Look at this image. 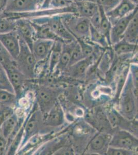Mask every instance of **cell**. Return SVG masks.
Instances as JSON below:
<instances>
[{
  "mask_svg": "<svg viewBox=\"0 0 138 155\" xmlns=\"http://www.w3.org/2000/svg\"><path fill=\"white\" fill-rule=\"evenodd\" d=\"M117 104V109L125 118L130 120L136 118L138 114V89L133 85L130 71Z\"/></svg>",
  "mask_w": 138,
  "mask_h": 155,
  "instance_id": "cell-1",
  "label": "cell"
},
{
  "mask_svg": "<svg viewBox=\"0 0 138 155\" xmlns=\"http://www.w3.org/2000/svg\"><path fill=\"white\" fill-rule=\"evenodd\" d=\"M32 90L34 93L35 101L42 114L48 112L58 101L60 91L56 88L44 85H36L33 81Z\"/></svg>",
  "mask_w": 138,
  "mask_h": 155,
  "instance_id": "cell-2",
  "label": "cell"
},
{
  "mask_svg": "<svg viewBox=\"0 0 138 155\" xmlns=\"http://www.w3.org/2000/svg\"><path fill=\"white\" fill-rule=\"evenodd\" d=\"M46 133V130L43 123V114L35 101L33 109L25 119L23 139L19 149L30 137L38 134Z\"/></svg>",
  "mask_w": 138,
  "mask_h": 155,
  "instance_id": "cell-3",
  "label": "cell"
},
{
  "mask_svg": "<svg viewBox=\"0 0 138 155\" xmlns=\"http://www.w3.org/2000/svg\"><path fill=\"white\" fill-rule=\"evenodd\" d=\"M19 38L20 50L15 60L16 66L27 79L34 80L37 61L27 45L19 37Z\"/></svg>",
  "mask_w": 138,
  "mask_h": 155,
  "instance_id": "cell-4",
  "label": "cell"
},
{
  "mask_svg": "<svg viewBox=\"0 0 138 155\" xmlns=\"http://www.w3.org/2000/svg\"><path fill=\"white\" fill-rule=\"evenodd\" d=\"M62 19L65 27L75 38L89 41V19L72 14L63 15Z\"/></svg>",
  "mask_w": 138,
  "mask_h": 155,
  "instance_id": "cell-5",
  "label": "cell"
},
{
  "mask_svg": "<svg viewBox=\"0 0 138 155\" xmlns=\"http://www.w3.org/2000/svg\"><path fill=\"white\" fill-rule=\"evenodd\" d=\"M3 68L14 90L17 98H19L27 90H30L32 80L27 79L20 71L16 66L15 61Z\"/></svg>",
  "mask_w": 138,
  "mask_h": 155,
  "instance_id": "cell-6",
  "label": "cell"
},
{
  "mask_svg": "<svg viewBox=\"0 0 138 155\" xmlns=\"http://www.w3.org/2000/svg\"><path fill=\"white\" fill-rule=\"evenodd\" d=\"M63 15H57L33 19L30 20L34 23L47 25L53 32L61 39L63 42H71L75 41V38L70 33L63 24L62 19Z\"/></svg>",
  "mask_w": 138,
  "mask_h": 155,
  "instance_id": "cell-7",
  "label": "cell"
},
{
  "mask_svg": "<svg viewBox=\"0 0 138 155\" xmlns=\"http://www.w3.org/2000/svg\"><path fill=\"white\" fill-rule=\"evenodd\" d=\"M138 145V137L122 129H116L109 144L110 147L132 150H136Z\"/></svg>",
  "mask_w": 138,
  "mask_h": 155,
  "instance_id": "cell-8",
  "label": "cell"
},
{
  "mask_svg": "<svg viewBox=\"0 0 138 155\" xmlns=\"http://www.w3.org/2000/svg\"><path fill=\"white\" fill-rule=\"evenodd\" d=\"M65 114L63 107L58 101L47 113L43 114V123L47 133V128H57L65 123Z\"/></svg>",
  "mask_w": 138,
  "mask_h": 155,
  "instance_id": "cell-9",
  "label": "cell"
},
{
  "mask_svg": "<svg viewBox=\"0 0 138 155\" xmlns=\"http://www.w3.org/2000/svg\"><path fill=\"white\" fill-rule=\"evenodd\" d=\"M40 8L38 0H8L4 14L29 12Z\"/></svg>",
  "mask_w": 138,
  "mask_h": 155,
  "instance_id": "cell-10",
  "label": "cell"
},
{
  "mask_svg": "<svg viewBox=\"0 0 138 155\" xmlns=\"http://www.w3.org/2000/svg\"><path fill=\"white\" fill-rule=\"evenodd\" d=\"M111 137V135L107 132H98L90 141L86 147V151L91 154L105 155Z\"/></svg>",
  "mask_w": 138,
  "mask_h": 155,
  "instance_id": "cell-11",
  "label": "cell"
},
{
  "mask_svg": "<svg viewBox=\"0 0 138 155\" xmlns=\"http://www.w3.org/2000/svg\"><path fill=\"white\" fill-rule=\"evenodd\" d=\"M138 13V7L112 25L110 32V40L111 46L122 39L123 36L131 19Z\"/></svg>",
  "mask_w": 138,
  "mask_h": 155,
  "instance_id": "cell-12",
  "label": "cell"
},
{
  "mask_svg": "<svg viewBox=\"0 0 138 155\" xmlns=\"http://www.w3.org/2000/svg\"><path fill=\"white\" fill-rule=\"evenodd\" d=\"M16 31L18 35L24 41L32 51L35 37V31L31 22L26 19H16Z\"/></svg>",
  "mask_w": 138,
  "mask_h": 155,
  "instance_id": "cell-13",
  "label": "cell"
},
{
  "mask_svg": "<svg viewBox=\"0 0 138 155\" xmlns=\"http://www.w3.org/2000/svg\"><path fill=\"white\" fill-rule=\"evenodd\" d=\"M136 7L138 6L130 0H120L115 7L105 12L112 25L118 20L129 14Z\"/></svg>",
  "mask_w": 138,
  "mask_h": 155,
  "instance_id": "cell-14",
  "label": "cell"
},
{
  "mask_svg": "<svg viewBox=\"0 0 138 155\" xmlns=\"http://www.w3.org/2000/svg\"><path fill=\"white\" fill-rule=\"evenodd\" d=\"M54 42L55 41L47 39H35L32 51L37 63L43 62L48 59Z\"/></svg>",
  "mask_w": 138,
  "mask_h": 155,
  "instance_id": "cell-15",
  "label": "cell"
},
{
  "mask_svg": "<svg viewBox=\"0 0 138 155\" xmlns=\"http://www.w3.org/2000/svg\"><path fill=\"white\" fill-rule=\"evenodd\" d=\"M96 55L95 54L87 57L79 62L70 66L66 71L71 77L76 79H81L86 76L88 69L95 62Z\"/></svg>",
  "mask_w": 138,
  "mask_h": 155,
  "instance_id": "cell-16",
  "label": "cell"
},
{
  "mask_svg": "<svg viewBox=\"0 0 138 155\" xmlns=\"http://www.w3.org/2000/svg\"><path fill=\"white\" fill-rule=\"evenodd\" d=\"M0 42L13 58L16 60L20 50L19 38L16 31L0 34Z\"/></svg>",
  "mask_w": 138,
  "mask_h": 155,
  "instance_id": "cell-17",
  "label": "cell"
},
{
  "mask_svg": "<svg viewBox=\"0 0 138 155\" xmlns=\"http://www.w3.org/2000/svg\"><path fill=\"white\" fill-rule=\"evenodd\" d=\"M76 15L90 19L98 11V6L89 0H77L74 2Z\"/></svg>",
  "mask_w": 138,
  "mask_h": 155,
  "instance_id": "cell-18",
  "label": "cell"
},
{
  "mask_svg": "<svg viewBox=\"0 0 138 155\" xmlns=\"http://www.w3.org/2000/svg\"><path fill=\"white\" fill-rule=\"evenodd\" d=\"M76 41L71 42H63L59 61L56 67L55 71L63 72L68 68L72 51L76 44Z\"/></svg>",
  "mask_w": 138,
  "mask_h": 155,
  "instance_id": "cell-19",
  "label": "cell"
},
{
  "mask_svg": "<svg viewBox=\"0 0 138 155\" xmlns=\"http://www.w3.org/2000/svg\"><path fill=\"white\" fill-rule=\"evenodd\" d=\"M30 22L35 31V39H42L53 41H60L63 42L61 39L58 37L47 25L34 23L31 21Z\"/></svg>",
  "mask_w": 138,
  "mask_h": 155,
  "instance_id": "cell-20",
  "label": "cell"
},
{
  "mask_svg": "<svg viewBox=\"0 0 138 155\" xmlns=\"http://www.w3.org/2000/svg\"><path fill=\"white\" fill-rule=\"evenodd\" d=\"M63 43V42L60 41H55L49 55L47 60V66L49 74L50 75L53 74L55 71L56 67L59 61Z\"/></svg>",
  "mask_w": 138,
  "mask_h": 155,
  "instance_id": "cell-21",
  "label": "cell"
},
{
  "mask_svg": "<svg viewBox=\"0 0 138 155\" xmlns=\"http://www.w3.org/2000/svg\"><path fill=\"white\" fill-rule=\"evenodd\" d=\"M122 39L130 43L138 44V13L130 22L124 32Z\"/></svg>",
  "mask_w": 138,
  "mask_h": 155,
  "instance_id": "cell-22",
  "label": "cell"
},
{
  "mask_svg": "<svg viewBox=\"0 0 138 155\" xmlns=\"http://www.w3.org/2000/svg\"><path fill=\"white\" fill-rule=\"evenodd\" d=\"M114 53L117 55L130 54L138 52V44H133L122 39L111 46Z\"/></svg>",
  "mask_w": 138,
  "mask_h": 155,
  "instance_id": "cell-23",
  "label": "cell"
},
{
  "mask_svg": "<svg viewBox=\"0 0 138 155\" xmlns=\"http://www.w3.org/2000/svg\"><path fill=\"white\" fill-rule=\"evenodd\" d=\"M130 71V64H125L123 67L121 71L117 77V83L115 85V94L114 95V101L115 104H117L119 97L124 85L126 83V80Z\"/></svg>",
  "mask_w": 138,
  "mask_h": 155,
  "instance_id": "cell-24",
  "label": "cell"
},
{
  "mask_svg": "<svg viewBox=\"0 0 138 155\" xmlns=\"http://www.w3.org/2000/svg\"><path fill=\"white\" fill-rule=\"evenodd\" d=\"M98 9L100 14V26L98 30L105 36L110 47L111 45L110 43V35L111 30L112 28V23L107 16L105 10L103 7L98 6Z\"/></svg>",
  "mask_w": 138,
  "mask_h": 155,
  "instance_id": "cell-25",
  "label": "cell"
},
{
  "mask_svg": "<svg viewBox=\"0 0 138 155\" xmlns=\"http://www.w3.org/2000/svg\"><path fill=\"white\" fill-rule=\"evenodd\" d=\"M89 41L93 44L103 49L111 47L105 36L99 30L93 27L91 24L90 26Z\"/></svg>",
  "mask_w": 138,
  "mask_h": 155,
  "instance_id": "cell-26",
  "label": "cell"
},
{
  "mask_svg": "<svg viewBox=\"0 0 138 155\" xmlns=\"http://www.w3.org/2000/svg\"><path fill=\"white\" fill-rule=\"evenodd\" d=\"M19 123V118L15 113L6 120L0 127V133L6 139L9 137Z\"/></svg>",
  "mask_w": 138,
  "mask_h": 155,
  "instance_id": "cell-27",
  "label": "cell"
},
{
  "mask_svg": "<svg viewBox=\"0 0 138 155\" xmlns=\"http://www.w3.org/2000/svg\"><path fill=\"white\" fill-rule=\"evenodd\" d=\"M24 126L25 120L19 130L11 142V144L7 149L6 155H15L17 153L18 150L19 149L20 146L21 145V142L23 139Z\"/></svg>",
  "mask_w": 138,
  "mask_h": 155,
  "instance_id": "cell-28",
  "label": "cell"
},
{
  "mask_svg": "<svg viewBox=\"0 0 138 155\" xmlns=\"http://www.w3.org/2000/svg\"><path fill=\"white\" fill-rule=\"evenodd\" d=\"M17 102V98L15 94L6 90L0 89V104L9 106L15 109Z\"/></svg>",
  "mask_w": 138,
  "mask_h": 155,
  "instance_id": "cell-29",
  "label": "cell"
},
{
  "mask_svg": "<svg viewBox=\"0 0 138 155\" xmlns=\"http://www.w3.org/2000/svg\"><path fill=\"white\" fill-rule=\"evenodd\" d=\"M16 30V20L6 17L0 18V34L6 33Z\"/></svg>",
  "mask_w": 138,
  "mask_h": 155,
  "instance_id": "cell-30",
  "label": "cell"
},
{
  "mask_svg": "<svg viewBox=\"0 0 138 155\" xmlns=\"http://www.w3.org/2000/svg\"><path fill=\"white\" fill-rule=\"evenodd\" d=\"M0 89L6 90L14 93L11 82H9L6 72L3 66L0 65Z\"/></svg>",
  "mask_w": 138,
  "mask_h": 155,
  "instance_id": "cell-31",
  "label": "cell"
},
{
  "mask_svg": "<svg viewBox=\"0 0 138 155\" xmlns=\"http://www.w3.org/2000/svg\"><path fill=\"white\" fill-rule=\"evenodd\" d=\"M14 61L15 60L0 42V65L5 67Z\"/></svg>",
  "mask_w": 138,
  "mask_h": 155,
  "instance_id": "cell-32",
  "label": "cell"
},
{
  "mask_svg": "<svg viewBox=\"0 0 138 155\" xmlns=\"http://www.w3.org/2000/svg\"><path fill=\"white\" fill-rule=\"evenodd\" d=\"M85 58V57L82 53L81 47L79 45V44L76 42L75 48H74L73 50L72 51L69 67Z\"/></svg>",
  "mask_w": 138,
  "mask_h": 155,
  "instance_id": "cell-33",
  "label": "cell"
},
{
  "mask_svg": "<svg viewBox=\"0 0 138 155\" xmlns=\"http://www.w3.org/2000/svg\"><path fill=\"white\" fill-rule=\"evenodd\" d=\"M103 8L105 12L112 9L119 3L120 0H89Z\"/></svg>",
  "mask_w": 138,
  "mask_h": 155,
  "instance_id": "cell-34",
  "label": "cell"
},
{
  "mask_svg": "<svg viewBox=\"0 0 138 155\" xmlns=\"http://www.w3.org/2000/svg\"><path fill=\"white\" fill-rule=\"evenodd\" d=\"M136 150H125L123 148H115L108 146L105 155H133L136 154Z\"/></svg>",
  "mask_w": 138,
  "mask_h": 155,
  "instance_id": "cell-35",
  "label": "cell"
},
{
  "mask_svg": "<svg viewBox=\"0 0 138 155\" xmlns=\"http://www.w3.org/2000/svg\"><path fill=\"white\" fill-rule=\"evenodd\" d=\"M72 0H52L50 5V8H62L69 7L74 4Z\"/></svg>",
  "mask_w": 138,
  "mask_h": 155,
  "instance_id": "cell-36",
  "label": "cell"
},
{
  "mask_svg": "<svg viewBox=\"0 0 138 155\" xmlns=\"http://www.w3.org/2000/svg\"><path fill=\"white\" fill-rule=\"evenodd\" d=\"M90 22L93 27H95V28H97L98 30L99 26H100V14L99 12V9L98 12H96L95 14L91 17L89 19Z\"/></svg>",
  "mask_w": 138,
  "mask_h": 155,
  "instance_id": "cell-37",
  "label": "cell"
},
{
  "mask_svg": "<svg viewBox=\"0 0 138 155\" xmlns=\"http://www.w3.org/2000/svg\"><path fill=\"white\" fill-rule=\"evenodd\" d=\"M7 141L0 133V155H6Z\"/></svg>",
  "mask_w": 138,
  "mask_h": 155,
  "instance_id": "cell-38",
  "label": "cell"
},
{
  "mask_svg": "<svg viewBox=\"0 0 138 155\" xmlns=\"http://www.w3.org/2000/svg\"><path fill=\"white\" fill-rule=\"evenodd\" d=\"M52 1V0H44L40 8L46 9V8H50V5H51Z\"/></svg>",
  "mask_w": 138,
  "mask_h": 155,
  "instance_id": "cell-39",
  "label": "cell"
},
{
  "mask_svg": "<svg viewBox=\"0 0 138 155\" xmlns=\"http://www.w3.org/2000/svg\"><path fill=\"white\" fill-rule=\"evenodd\" d=\"M8 0H0V12L4 10Z\"/></svg>",
  "mask_w": 138,
  "mask_h": 155,
  "instance_id": "cell-40",
  "label": "cell"
},
{
  "mask_svg": "<svg viewBox=\"0 0 138 155\" xmlns=\"http://www.w3.org/2000/svg\"><path fill=\"white\" fill-rule=\"evenodd\" d=\"M133 3L135 4V5L138 6V0H130Z\"/></svg>",
  "mask_w": 138,
  "mask_h": 155,
  "instance_id": "cell-41",
  "label": "cell"
},
{
  "mask_svg": "<svg viewBox=\"0 0 138 155\" xmlns=\"http://www.w3.org/2000/svg\"><path fill=\"white\" fill-rule=\"evenodd\" d=\"M72 1H73L74 2L75 1H77V0H72Z\"/></svg>",
  "mask_w": 138,
  "mask_h": 155,
  "instance_id": "cell-42",
  "label": "cell"
},
{
  "mask_svg": "<svg viewBox=\"0 0 138 155\" xmlns=\"http://www.w3.org/2000/svg\"><path fill=\"white\" fill-rule=\"evenodd\" d=\"M0 106H1V104H0Z\"/></svg>",
  "mask_w": 138,
  "mask_h": 155,
  "instance_id": "cell-43",
  "label": "cell"
}]
</instances>
